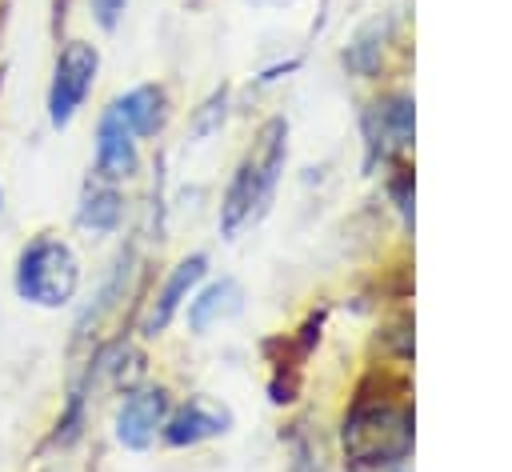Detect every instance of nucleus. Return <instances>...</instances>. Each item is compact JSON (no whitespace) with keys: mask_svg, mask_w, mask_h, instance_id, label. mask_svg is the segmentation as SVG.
<instances>
[{"mask_svg":"<svg viewBox=\"0 0 512 472\" xmlns=\"http://www.w3.org/2000/svg\"><path fill=\"white\" fill-rule=\"evenodd\" d=\"M284 160H288V124H284V116H272L260 124L252 148L240 156V164L224 188L220 232L228 240H236L252 220H260L268 212L276 184H280V172H284Z\"/></svg>","mask_w":512,"mask_h":472,"instance_id":"nucleus-1","label":"nucleus"},{"mask_svg":"<svg viewBox=\"0 0 512 472\" xmlns=\"http://www.w3.org/2000/svg\"><path fill=\"white\" fill-rule=\"evenodd\" d=\"M344 464L352 472H380L412 452V408L380 396H356L340 428Z\"/></svg>","mask_w":512,"mask_h":472,"instance_id":"nucleus-2","label":"nucleus"},{"mask_svg":"<svg viewBox=\"0 0 512 472\" xmlns=\"http://www.w3.org/2000/svg\"><path fill=\"white\" fill-rule=\"evenodd\" d=\"M16 296L36 308H64L80 292V256L72 252L68 240L44 232L28 240L16 256Z\"/></svg>","mask_w":512,"mask_h":472,"instance_id":"nucleus-3","label":"nucleus"},{"mask_svg":"<svg viewBox=\"0 0 512 472\" xmlns=\"http://www.w3.org/2000/svg\"><path fill=\"white\" fill-rule=\"evenodd\" d=\"M100 72V52L88 40H64L56 60H52V80H48V124L68 128L84 100L92 96Z\"/></svg>","mask_w":512,"mask_h":472,"instance_id":"nucleus-4","label":"nucleus"},{"mask_svg":"<svg viewBox=\"0 0 512 472\" xmlns=\"http://www.w3.org/2000/svg\"><path fill=\"white\" fill-rule=\"evenodd\" d=\"M164 420H168V388L164 384L132 388L116 408V440L128 452H144L160 436Z\"/></svg>","mask_w":512,"mask_h":472,"instance_id":"nucleus-5","label":"nucleus"},{"mask_svg":"<svg viewBox=\"0 0 512 472\" xmlns=\"http://www.w3.org/2000/svg\"><path fill=\"white\" fill-rule=\"evenodd\" d=\"M140 168V136L128 128L116 104H108L96 120V176L120 184Z\"/></svg>","mask_w":512,"mask_h":472,"instance_id":"nucleus-6","label":"nucleus"},{"mask_svg":"<svg viewBox=\"0 0 512 472\" xmlns=\"http://www.w3.org/2000/svg\"><path fill=\"white\" fill-rule=\"evenodd\" d=\"M228 428H232V412H228L224 404H216L212 396L196 392V396H188L176 412H168L160 436H164V444H172V448H196V444H204V440L224 436Z\"/></svg>","mask_w":512,"mask_h":472,"instance_id":"nucleus-7","label":"nucleus"},{"mask_svg":"<svg viewBox=\"0 0 512 472\" xmlns=\"http://www.w3.org/2000/svg\"><path fill=\"white\" fill-rule=\"evenodd\" d=\"M412 132H416V112H412V96L396 92V96H384L368 108L364 116V136H368V164L380 156L388 160L396 148H408L412 144Z\"/></svg>","mask_w":512,"mask_h":472,"instance_id":"nucleus-8","label":"nucleus"},{"mask_svg":"<svg viewBox=\"0 0 512 472\" xmlns=\"http://www.w3.org/2000/svg\"><path fill=\"white\" fill-rule=\"evenodd\" d=\"M204 272H208V256H204V252H192V256L176 260V268L164 276V284H160L152 308L144 312L140 332H144V336H160V332L176 320V312L192 300V292H196V284L204 280Z\"/></svg>","mask_w":512,"mask_h":472,"instance_id":"nucleus-9","label":"nucleus"},{"mask_svg":"<svg viewBox=\"0 0 512 472\" xmlns=\"http://www.w3.org/2000/svg\"><path fill=\"white\" fill-rule=\"evenodd\" d=\"M240 308H244V288H240L232 276H220V280H212L208 288L192 292V300H188V328H192L196 336H204L208 328H216V324L240 316Z\"/></svg>","mask_w":512,"mask_h":472,"instance_id":"nucleus-10","label":"nucleus"},{"mask_svg":"<svg viewBox=\"0 0 512 472\" xmlns=\"http://www.w3.org/2000/svg\"><path fill=\"white\" fill-rule=\"evenodd\" d=\"M112 104L120 108V116L128 120V128L140 140L144 136H156L168 124V92H164V84H136L124 96H116Z\"/></svg>","mask_w":512,"mask_h":472,"instance_id":"nucleus-11","label":"nucleus"},{"mask_svg":"<svg viewBox=\"0 0 512 472\" xmlns=\"http://www.w3.org/2000/svg\"><path fill=\"white\" fill-rule=\"evenodd\" d=\"M120 220H124V196H120L108 180L88 184L84 196H80V208H76V224H80L84 232L108 236V232L120 228Z\"/></svg>","mask_w":512,"mask_h":472,"instance_id":"nucleus-12","label":"nucleus"},{"mask_svg":"<svg viewBox=\"0 0 512 472\" xmlns=\"http://www.w3.org/2000/svg\"><path fill=\"white\" fill-rule=\"evenodd\" d=\"M384 40H388V20H372V24H364V28L352 36V44H348L344 64H348L352 72H360V76H372V72L380 68Z\"/></svg>","mask_w":512,"mask_h":472,"instance_id":"nucleus-13","label":"nucleus"},{"mask_svg":"<svg viewBox=\"0 0 512 472\" xmlns=\"http://www.w3.org/2000/svg\"><path fill=\"white\" fill-rule=\"evenodd\" d=\"M224 104H228V88H220V92H212V100L200 108V116H196V136H208V132H216L220 124H224Z\"/></svg>","mask_w":512,"mask_h":472,"instance_id":"nucleus-14","label":"nucleus"},{"mask_svg":"<svg viewBox=\"0 0 512 472\" xmlns=\"http://www.w3.org/2000/svg\"><path fill=\"white\" fill-rule=\"evenodd\" d=\"M88 8H92V20H96L104 32H112V28L120 24V16H124L128 0H88Z\"/></svg>","mask_w":512,"mask_h":472,"instance_id":"nucleus-15","label":"nucleus"}]
</instances>
